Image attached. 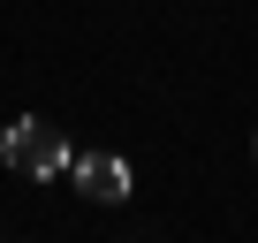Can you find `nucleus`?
<instances>
[{
  "label": "nucleus",
  "mask_w": 258,
  "mask_h": 243,
  "mask_svg": "<svg viewBox=\"0 0 258 243\" xmlns=\"http://www.w3.org/2000/svg\"><path fill=\"white\" fill-rule=\"evenodd\" d=\"M0 160H8L16 175H38V183H53V175H69V137L53 130V122L23 114V122H8V130H0Z\"/></svg>",
  "instance_id": "1"
},
{
  "label": "nucleus",
  "mask_w": 258,
  "mask_h": 243,
  "mask_svg": "<svg viewBox=\"0 0 258 243\" xmlns=\"http://www.w3.org/2000/svg\"><path fill=\"white\" fill-rule=\"evenodd\" d=\"M76 190L99 198V205H121V198H129V160H121V152H84V160H76Z\"/></svg>",
  "instance_id": "2"
},
{
  "label": "nucleus",
  "mask_w": 258,
  "mask_h": 243,
  "mask_svg": "<svg viewBox=\"0 0 258 243\" xmlns=\"http://www.w3.org/2000/svg\"><path fill=\"white\" fill-rule=\"evenodd\" d=\"M250 152H258V145H250Z\"/></svg>",
  "instance_id": "3"
}]
</instances>
